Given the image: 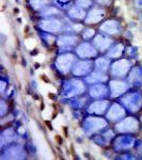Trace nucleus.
Listing matches in <instances>:
<instances>
[{"label":"nucleus","mask_w":142,"mask_h":160,"mask_svg":"<svg viewBox=\"0 0 142 160\" xmlns=\"http://www.w3.org/2000/svg\"><path fill=\"white\" fill-rule=\"evenodd\" d=\"M47 2V0H31V6L35 9H40Z\"/></svg>","instance_id":"obj_16"},{"label":"nucleus","mask_w":142,"mask_h":160,"mask_svg":"<svg viewBox=\"0 0 142 160\" xmlns=\"http://www.w3.org/2000/svg\"><path fill=\"white\" fill-rule=\"evenodd\" d=\"M95 44H96V46H99L100 49H105V48H107L108 46H109L110 41L107 40L106 38L97 37L96 38H95Z\"/></svg>","instance_id":"obj_10"},{"label":"nucleus","mask_w":142,"mask_h":160,"mask_svg":"<svg viewBox=\"0 0 142 160\" xmlns=\"http://www.w3.org/2000/svg\"><path fill=\"white\" fill-rule=\"evenodd\" d=\"M100 29L106 31L107 33H115L118 30V26H117V22H107Z\"/></svg>","instance_id":"obj_8"},{"label":"nucleus","mask_w":142,"mask_h":160,"mask_svg":"<svg viewBox=\"0 0 142 160\" xmlns=\"http://www.w3.org/2000/svg\"><path fill=\"white\" fill-rule=\"evenodd\" d=\"M41 27L47 31H58L61 27V22L58 20H45L41 22Z\"/></svg>","instance_id":"obj_2"},{"label":"nucleus","mask_w":142,"mask_h":160,"mask_svg":"<svg viewBox=\"0 0 142 160\" xmlns=\"http://www.w3.org/2000/svg\"><path fill=\"white\" fill-rule=\"evenodd\" d=\"M123 113H124L123 110L121 109L120 107H118V106H114V107H113V109H112V111L109 113V118H113V117H114V114H117V117H121Z\"/></svg>","instance_id":"obj_15"},{"label":"nucleus","mask_w":142,"mask_h":160,"mask_svg":"<svg viewBox=\"0 0 142 160\" xmlns=\"http://www.w3.org/2000/svg\"><path fill=\"white\" fill-rule=\"evenodd\" d=\"M89 68H90V62H80V63L77 64L76 69H75V74L82 75L89 71Z\"/></svg>","instance_id":"obj_7"},{"label":"nucleus","mask_w":142,"mask_h":160,"mask_svg":"<svg viewBox=\"0 0 142 160\" xmlns=\"http://www.w3.org/2000/svg\"><path fill=\"white\" fill-rule=\"evenodd\" d=\"M78 53L81 57H91L95 55V50L88 44H84L78 48Z\"/></svg>","instance_id":"obj_5"},{"label":"nucleus","mask_w":142,"mask_h":160,"mask_svg":"<svg viewBox=\"0 0 142 160\" xmlns=\"http://www.w3.org/2000/svg\"><path fill=\"white\" fill-rule=\"evenodd\" d=\"M106 106H107V102H95L94 105L91 106L90 110L91 112H97V113H100L105 110Z\"/></svg>","instance_id":"obj_9"},{"label":"nucleus","mask_w":142,"mask_h":160,"mask_svg":"<svg viewBox=\"0 0 142 160\" xmlns=\"http://www.w3.org/2000/svg\"><path fill=\"white\" fill-rule=\"evenodd\" d=\"M96 66L100 69H106L108 68V61L106 59H99L96 62Z\"/></svg>","instance_id":"obj_17"},{"label":"nucleus","mask_w":142,"mask_h":160,"mask_svg":"<svg viewBox=\"0 0 142 160\" xmlns=\"http://www.w3.org/2000/svg\"><path fill=\"white\" fill-rule=\"evenodd\" d=\"M137 127H138V125L134 121V118H127L121 125H118L119 130H135Z\"/></svg>","instance_id":"obj_4"},{"label":"nucleus","mask_w":142,"mask_h":160,"mask_svg":"<svg viewBox=\"0 0 142 160\" xmlns=\"http://www.w3.org/2000/svg\"><path fill=\"white\" fill-rule=\"evenodd\" d=\"M34 46H35V41L33 40V38H29V40L26 41V47H27L28 49H32Z\"/></svg>","instance_id":"obj_20"},{"label":"nucleus","mask_w":142,"mask_h":160,"mask_svg":"<svg viewBox=\"0 0 142 160\" xmlns=\"http://www.w3.org/2000/svg\"><path fill=\"white\" fill-rule=\"evenodd\" d=\"M78 4H79V6H81V7H89L90 4H91V2H90L89 0H86V1H84V0H79Z\"/></svg>","instance_id":"obj_21"},{"label":"nucleus","mask_w":142,"mask_h":160,"mask_svg":"<svg viewBox=\"0 0 142 160\" xmlns=\"http://www.w3.org/2000/svg\"><path fill=\"white\" fill-rule=\"evenodd\" d=\"M93 78H88V81H96V80H106V76H102L99 74H93Z\"/></svg>","instance_id":"obj_19"},{"label":"nucleus","mask_w":142,"mask_h":160,"mask_svg":"<svg viewBox=\"0 0 142 160\" xmlns=\"http://www.w3.org/2000/svg\"><path fill=\"white\" fill-rule=\"evenodd\" d=\"M111 88H112L113 92H114V95H118V94H120V93L124 92L126 89L125 84L122 83V82H112Z\"/></svg>","instance_id":"obj_11"},{"label":"nucleus","mask_w":142,"mask_h":160,"mask_svg":"<svg viewBox=\"0 0 142 160\" xmlns=\"http://www.w3.org/2000/svg\"><path fill=\"white\" fill-rule=\"evenodd\" d=\"M104 16V11L102 10H94L89 14V17L87 18V22H96L102 19Z\"/></svg>","instance_id":"obj_6"},{"label":"nucleus","mask_w":142,"mask_h":160,"mask_svg":"<svg viewBox=\"0 0 142 160\" xmlns=\"http://www.w3.org/2000/svg\"><path fill=\"white\" fill-rule=\"evenodd\" d=\"M75 42H76V38L63 37V38H59V44H60V45H73Z\"/></svg>","instance_id":"obj_13"},{"label":"nucleus","mask_w":142,"mask_h":160,"mask_svg":"<svg viewBox=\"0 0 142 160\" xmlns=\"http://www.w3.org/2000/svg\"><path fill=\"white\" fill-rule=\"evenodd\" d=\"M128 66H129V64H128V62L125 61V60L117 62V63L113 65V73H114L115 75L125 74L128 69Z\"/></svg>","instance_id":"obj_3"},{"label":"nucleus","mask_w":142,"mask_h":160,"mask_svg":"<svg viewBox=\"0 0 142 160\" xmlns=\"http://www.w3.org/2000/svg\"><path fill=\"white\" fill-rule=\"evenodd\" d=\"M74 60V57L71 55H66V56H62L58 59L57 62V65H58L59 69L63 72H68L69 68H71V63Z\"/></svg>","instance_id":"obj_1"},{"label":"nucleus","mask_w":142,"mask_h":160,"mask_svg":"<svg viewBox=\"0 0 142 160\" xmlns=\"http://www.w3.org/2000/svg\"><path fill=\"white\" fill-rule=\"evenodd\" d=\"M69 14H71L72 17H75V18H84V12L79 9L71 10V11H69Z\"/></svg>","instance_id":"obj_14"},{"label":"nucleus","mask_w":142,"mask_h":160,"mask_svg":"<svg viewBox=\"0 0 142 160\" xmlns=\"http://www.w3.org/2000/svg\"><path fill=\"white\" fill-rule=\"evenodd\" d=\"M106 93V89L102 86H95L94 88H92L91 90V95L92 96H100V95H104Z\"/></svg>","instance_id":"obj_12"},{"label":"nucleus","mask_w":142,"mask_h":160,"mask_svg":"<svg viewBox=\"0 0 142 160\" xmlns=\"http://www.w3.org/2000/svg\"><path fill=\"white\" fill-rule=\"evenodd\" d=\"M93 34H94V30H89V31L87 32V34H84V37L90 38V37H92Z\"/></svg>","instance_id":"obj_22"},{"label":"nucleus","mask_w":142,"mask_h":160,"mask_svg":"<svg viewBox=\"0 0 142 160\" xmlns=\"http://www.w3.org/2000/svg\"><path fill=\"white\" fill-rule=\"evenodd\" d=\"M122 49H123V47H122V45H118L117 47L113 49L111 52L109 53L111 57H119L121 55V52H122Z\"/></svg>","instance_id":"obj_18"}]
</instances>
